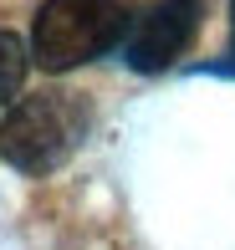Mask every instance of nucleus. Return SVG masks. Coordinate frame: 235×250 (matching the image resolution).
Returning a JSON list of instances; mask_svg holds the SVG:
<instances>
[{
    "label": "nucleus",
    "mask_w": 235,
    "mask_h": 250,
    "mask_svg": "<svg viewBox=\"0 0 235 250\" xmlns=\"http://www.w3.org/2000/svg\"><path fill=\"white\" fill-rule=\"evenodd\" d=\"M87 133V102L77 92H36L5 112L0 158L21 174H51Z\"/></svg>",
    "instance_id": "obj_1"
},
{
    "label": "nucleus",
    "mask_w": 235,
    "mask_h": 250,
    "mask_svg": "<svg viewBox=\"0 0 235 250\" xmlns=\"http://www.w3.org/2000/svg\"><path fill=\"white\" fill-rule=\"evenodd\" d=\"M123 36H128V16L118 0H46L31 26V56L46 72H72L113 51Z\"/></svg>",
    "instance_id": "obj_2"
},
{
    "label": "nucleus",
    "mask_w": 235,
    "mask_h": 250,
    "mask_svg": "<svg viewBox=\"0 0 235 250\" xmlns=\"http://www.w3.org/2000/svg\"><path fill=\"white\" fill-rule=\"evenodd\" d=\"M194 31H199V0H159L128 26L123 62L133 72H164L189 51Z\"/></svg>",
    "instance_id": "obj_3"
},
{
    "label": "nucleus",
    "mask_w": 235,
    "mask_h": 250,
    "mask_svg": "<svg viewBox=\"0 0 235 250\" xmlns=\"http://www.w3.org/2000/svg\"><path fill=\"white\" fill-rule=\"evenodd\" d=\"M26 82V41L16 31H0V107L21 92Z\"/></svg>",
    "instance_id": "obj_4"
},
{
    "label": "nucleus",
    "mask_w": 235,
    "mask_h": 250,
    "mask_svg": "<svg viewBox=\"0 0 235 250\" xmlns=\"http://www.w3.org/2000/svg\"><path fill=\"white\" fill-rule=\"evenodd\" d=\"M230 26H235V0H230Z\"/></svg>",
    "instance_id": "obj_5"
}]
</instances>
